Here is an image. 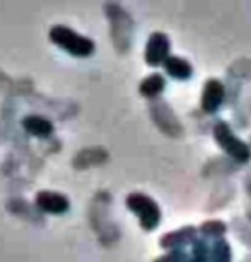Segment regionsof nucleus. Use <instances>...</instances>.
I'll use <instances>...</instances> for the list:
<instances>
[{"instance_id": "obj_13", "label": "nucleus", "mask_w": 251, "mask_h": 262, "mask_svg": "<svg viewBox=\"0 0 251 262\" xmlns=\"http://www.w3.org/2000/svg\"><path fill=\"white\" fill-rule=\"evenodd\" d=\"M164 88H166L164 77L158 72H153L141 81L140 92H141V95H144L147 98H156L164 91Z\"/></svg>"}, {"instance_id": "obj_14", "label": "nucleus", "mask_w": 251, "mask_h": 262, "mask_svg": "<svg viewBox=\"0 0 251 262\" xmlns=\"http://www.w3.org/2000/svg\"><path fill=\"white\" fill-rule=\"evenodd\" d=\"M209 262H232V247L225 239H219L210 249Z\"/></svg>"}, {"instance_id": "obj_8", "label": "nucleus", "mask_w": 251, "mask_h": 262, "mask_svg": "<svg viewBox=\"0 0 251 262\" xmlns=\"http://www.w3.org/2000/svg\"><path fill=\"white\" fill-rule=\"evenodd\" d=\"M224 98H225V88L222 81H219L218 78L207 80L204 91H202V98H201L202 109L207 114H213L222 106Z\"/></svg>"}, {"instance_id": "obj_4", "label": "nucleus", "mask_w": 251, "mask_h": 262, "mask_svg": "<svg viewBox=\"0 0 251 262\" xmlns=\"http://www.w3.org/2000/svg\"><path fill=\"white\" fill-rule=\"evenodd\" d=\"M213 135L218 144L236 161L247 163L251 158L250 146L235 135L233 129L225 121H218L213 127Z\"/></svg>"}, {"instance_id": "obj_15", "label": "nucleus", "mask_w": 251, "mask_h": 262, "mask_svg": "<svg viewBox=\"0 0 251 262\" xmlns=\"http://www.w3.org/2000/svg\"><path fill=\"white\" fill-rule=\"evenodd\" d=\"M225 230H227V226L219 220L206 221L201 226V233L206 235V236H210V238H219V236H222L225 233Z\"/></svg>"}, {"instance_id": "obj_7", "label": "nucleus", "mask_w": 251, "mask_h": 262, "mask_svg": "<svg viewBox=\"0 0 251 262\" xmlns=\"http://www.w3.org/2000/svg\"><path fill=\"white\" fill-rule=\"evenodd\" d=\"M35 204L40 210L52 215L66 213L71 207V203L66 195L52 192V190H41L35 195Z\"/></svg>"}, {"instance_id": "obj_11", "label": "nucleus", "mask_w": 251, "mask_h": 262, "mask_svg": "<svg viewBox=\"0 0 251 262\" xmlns=\"http://www.w3.org/2000/svg\"><path fill=\"white\" fill-rule=\"evenodd\" d=\"M25 130L34 137L46 138L54 132V124L41 115H28L21 120Z\"/></svg>"}, {"instance_id": "obj_1", "label": "nucleus", "mask_w": 251, "mask_h": 262, "mask_svg": "<svg viewBox=\"0 0 251 262\" xmlns=\"http://www.w3.org/2000/svg\"><path fill=\"white\" fill-rule=\"evenodd\" d=\"M106 15L110 20V37L120 52H127L132 41L133 20L118 3H106Z\"/></svg>"}, {"instance_id": "obj_2", "label": "nucleus", "mask_w": 251, "mask_h": 262, "mask_svg": "<svg viewBox=\"0 0 251 262\" xmlns=\"http://www.w3.org/2000/svg\"><path fill=\"white\" fill-rule=\"evenodd\" d=\"M49 38L66 52L75 57H89L95 51V43L92 38L78 34L64 25H55L49 31Z\"/></svg>"}, {"instance_id": "obj_17", "label": "nucleus", "mask_w": 251, "mask_h": 262, "mask_svg": "<svg viewBox=\"0 0 251 262\" xmlns=\"http://www.w3.org/2000/svg\"><path fill=\"white\" fill-rule=\"evenodd\" d=\"M187 255L182 250H172L170 253L159 256L158 259H155L153 262H187Z\"/></svg>"}, {"instance_id": "obj_10", "label": "nucleus", "mask_w": 251, "mask_h": 262, "mask_svg": "<svg viewBox=\"0 0 251 262\" xmlns=\"http://www.w3.org/2000/svg\"><path fill=\"white\" fill-rule=\"evenodd\" d=\"M107 152L103 147H86L81 152H78L74 158V167L77 169H86L90 166L101 164L107 160Z\"/></svg>"}, {"instance_id": "obj_12", "label": "nucleus", "mask_w": 251, "mask_h": 262, "mask_svg": "<svg viewBox=\"0 0 251 262\" xmlns=\"http://www.w3.org/2000/svg\"><path fill=\"white\" fill-rule=\"evenodd\" d=\"M164 68L169 75H172L173 78H178V80H187L193 74V66L190 64V61L182 57H176V55L169 57L164 61Z\"/></svg>"}, {"instance_id": "obj_3", "label": "nucleus", "mask_w": 251, "mask_h": 262, "mask_svg": "<svg viewBox=\"0 0 251 262\" xmlns=\"http://www.w3.org/2000/svg\"><path fill=\"white\" fill-rule=\"evenodd\" d=\"M126 204L130 212L138 216L140 226L144 230H153L158 227L161 221V209L153 198L141 192H133L126 198Z\"/></svg>"}, {"instance_id": "obj_5", "label": "nucleus", "mask_w": 251, "mask_h": 262, "mask_svg": "<svg viewBox=\"0 0 251 262\" xmlns=\"http://www.w3.org/2000/svg\"><path fill=\"white\" fill-rule=\"evenodd\" d=\"M150 115L155 121V124L169 137H179L184 129L178 117L175 115L173 109L163 100H156L150 107Z\"/></svg>"}, {"instance_id": "obj_16", "label": "nucleus", "mask_w": 251, "mask_h": 262, "mask_svg": "<svg viewBox=\"0 0 251 262\" xmlns=\"http://www.w3.org/2000/svg\"><path fill=\"white\" fill-rule=\"evenodd\" d=\"M209 255L210 250L204 241H195L193 243V258L187 262H209Z\"/></svg>"}, {"instance_id": "obj_9", "label": "nucleus", "mask_w": 251, "mask_h": 262, "mask_svg": "<svg viewBox=\"0 0 251 262\" xmlns=\"http://www.w3.org/2000/svg\"><path fill=\"white\" fill-rule=\"evenodd\" d=\"M196 235H198V230L196 227L193 226H187V227H182L176 232H169L167 235H164L161 238V247L164 249H173V250H178L179 247L189 244V243H195L196 241Z\"/></svg>"}, {"instance_id": "obj_6", "label": "nucleus", "mask_w": 251, "mask_h": 262, "mask_svg": "<svg viewBox=\"0 0 251 262\" xmlns=\"http://www.w3.org/2000/svg\"><path fill=\"white\" fill-rule=\"evenodd\" d=\"M169 51H170V40L167 34L161 31L152 32L146 43V52H144L146 63L150 66H158L161 63L164 64V61L169 58L167 57Z\"/></svg>"}]
</instances>
